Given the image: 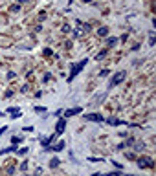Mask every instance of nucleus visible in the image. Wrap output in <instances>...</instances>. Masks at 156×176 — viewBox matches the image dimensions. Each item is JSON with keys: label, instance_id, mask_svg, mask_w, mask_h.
<instances>
[{"label": "nucleus", "instance_id": "1", "mask_svg": "<svg viewBox=\"0 0 156 176\" xmlns=\"http://www.w3.org/2000/svg\"><path fill=\"white\" fill-rule=\"evenodd\" d=\"M86 59H83V61H79V62H72V68H70V75H68V81H74L77 75H79V72L86 66Z\"/></svg>", "mask_w": 156, "mask_h": 176}, {"label": "nucleus", "instance_id": "2", "mask_svg": "<svg viewBox=\"0 0 156 176\" xmlns=\"http://www.w3.org/2000/svg\"><path fill=\"white\" fill-rule=\"evenodd\" d=\"M125 77H127V72H123V70H121V72H118V73L110 79V88H114V86H118L120 83H123V81H125Z\"/></svg>", "mask_w": 156, "mask_h": 176}, {"label": "nucleus", "instance_id": "3", "mask_svg": "<svg viewBox=\"0 0 156 176\" xmlns=\"http://www.w3.org/2000/svg\"><path fill=\"white\" fill-rule=\"evenodd\" d=\"M154 163H153V160L149 158V156H142V158H138V167L140 169H151Z\"/></svg>", "mask_w": 156, "mask_h": 176}, {"label": "nucleus", "instance_id": "4", "mask_svg": "<svg viewBox=\"0 0 156 176\" xmlns=\"http://www.w3.org/2000/svg\"><path fill=\"white\" fill-rule=\"evenodd\" d=\"M64 129H66V118H63V119H59V121H57V127H55V134H57V136H61V134L64 132Z\"/></svg>", "mask_w": 156, "mask_h": 176}, {"label": "nucleus", "instance_id": "5", "mask_svg": "<svg viewBox=\"0 0 156 176\" xmlns=\"http://www.w3.org/2000/svg\"><path fill=\"white\" fill-rule=\"evenodd\" d=\"M81 112H83V108H81V107H75V108L64 110V118H72V116H77V114H81Z\"/></svg>", "mask_w": 156, "mask_h": 176}, {"label": "nucleus", "instance_id": "6", "mask_svg": "<svg viewBox=\"0 0 156 176\" xmlns=\"http://www.w3.org/2000/svg\"><path fill=\"white\" fill-rule=\"evenodd\" d=\"M7 114L11 116V119H18V118H20V108L11 107V108H7Z\"/></svg>", "mask_w": 156, "mask_h": 176}, {"label": "nucleus", "instance_id": "7", "mask_svg": "<svg viewBox=\"0 0 156 176\" xmlns=\"http://www.w3.org/2000/svg\"><path fill=\"white\" fill-rule=\"evenodd\" d=\"M85 119H88V121H97V123L105 121L101 114H86V116H85Z\"/></svg>", "mask_w": 156, "mask_h": 176}, {"label": "nucleus", "instance_id": "8", "mask_svg": "<svg viewBox=\"0 0 156 176\" xmlns=\"http://www.w3.org/2000/svg\"><path fill=\"white\" fill-rule=\"evenodd\" d=\"M55 138H57V134H53V136H50V138H46V140H42V141H40V145H42V147L46 149V147H50V145L53 143V140H55Z\"/></svg>", "mask_w": 156, "mask_h": 176}, {"label": "nucleus", "instance_id": "9", "mask_svg": "<svg viewBox=\"0 0 156 176\" xmlns=\"http://www.w3.org/2000/svg\"><path fill=\"white\" fill-rule=\"evenodd\" d=\"M64 149V141H59V143H55L53 147H46V151H55V152H59V151H63Z\"/></svg>", "mask_w": 156, "mask_h": 176}, {"label": "nucleus", "instance_id": "10", "mask_svg": "<svg viewBox=\"0 0 156 176\" xmlns=\"http://www.w3.org/2000/svg\"><path fill=\"white\" fill-rule=\"evenodd\" d=\"M108 125H125V121H121V119H116V118H108V119H105Z\"/></svg>", "mask_w": 156, "mask_h": 176}, {"label": "nucleus", "instance_id": "11", "mask_svg": "<svg viewBox=\"0 0 156 176\" xmlns=\"http://www.w3.org/2000/svg\"><path fill=\"white\" fill-rule=\"evenodd\" d=\"M118 44V39L116 37H108L107 39V48H112V46H116Z\"/></svg>", "mask_w": 156, "mask_h": 176}, {"label": "nucleus", "instance_id": "12", "mask_svg": "<svg viewBox=\"0 0 156 176\" xmlns=\"http://www.w3.org/2000/svg\"><path fill=\"white\" fill-rule=\"evenodd\" d=\"M59 162H61L59 158H51V160H50V167H51V169H55V167H59Z\"/></svg>", "mask_w": 156, "mask_h": 176}, {"label": "nucleus", "instance_id": "13", "mask_svg": "<svg viewBox=\"0 0 156 176\" xmlns=\"http://www.w3.org/2000/svg\"><path fill=\"white\" fill-rule=\"evenodd\" d=\"M97 35L107 37V35H108V28H99V29H97Z\"/></svg>", "mask_w": 156, "mask_h": 176}, {"label": "nucleus", "instance_id": "14", "mask_svg": "<svg viewBox=\"0 0 156 176\" xmlns=\"http://www.w3.org/2000/svg\"><path fill=\"white\" fill-rule=\"evenodd\" d=\"M17 149H15V145H11V147H7V149H4V151H0V154H9V152H15Z\"/></svg>", "mask_w": 156, "mask_h": 176}, {"label": "nucleus", "instance_id": "15", "mask_svg": "<svg viewBox=\"0 0 156 176\" xmlns=\"http://www.w3.org/2000/svg\"><path fill=\"white\" fill-rule=\"evenodd\" d=\"M9 11H11V13H18V11H20V6H18V4H13V6L9 7Z\"/></svg>", "mask_w": 156, "mask_h": 176}, {"label": "nucleus", "instance_id": "16", "mask_svg": "<svg viewBox=\"0 0 156 176\" xmlns=\"http://www.w3.org/2000/svg\"><path fill=\"white\" fill-rule=\"evenodd\" d=\"M107 53H108V50H101V51H99V53H97V55H96V59H97V61H99V59H103V57H105V55H107Z\"/></svg>", "mask_w": 156, "mask_h": 176}, {"label": "nucleus", "instance_id": "17", "mask_svg": "<svg viewBox=\"0 0 156 176\" xmlns=\"http://www.w3.org/2000/svg\"><path fill=\"white\" fill-rule=\"evenodd\" d=\"M15 152H17V154H20V156H24V154L28 152V147H22V149H17Z\"/></svg>", "mask_w": 156, "mask_h": 176}, {"label": "nucleus", "instance_id": "18", "mask_svg": "<svg viewBox=\"0 0 156 176\" xmlns=\"http://www.w3.org/2000/svg\"><path fill=\"white\" fill-rule=\"evenodd\" d=\"M149 46H154V33H151V39H149Z\"/></svg>", "mask_w": 156, "mask_h": 176}, {"label": "nucleus", "instance_id": "19", "mask_svg": "<svg viewBox=\"0 0 156 176\" xmlns=\"http://www.w3.org/2000/svg\"><path fill=\"white\" fill-rule=\"evenodd\" d=\"M108 73H110V72H108V70H101V72H99V75H101V77H107V75H108Z\"/></svg>", "mask_w": 156, "mask_h": 176}, {"label": "nucleus", "instance_id": "20", "mask_svg": "<svg viewBox=\"0 0 156 176\" xmlns=\"http://www.w3.org/2000/svg\"><path fill=\"white\" fill-rule=\"evenodd\" d=\"M103 158H88V162H92V163H97V162H101Z\"/></svg>", "mask_w": 156, "mask_h": 176}, {"label": "nucleus", "instance_id": "21", "mask_svg": "<svg viewBox=\"0 0 156 176\" xmlns=\"http://www.w3.org/2000/svg\"><path fill=\"white\" fill-rule=\"evenodd\" d=\"M26 169H28V162H22L20 163V171H26Z\"/></svg>", "mask_w": 156, "mask_h": 176}, {"label": "nucleus", "instance_id": "22", "mask_svg": "<svg viewBox=\"0 0 156 176\" xmlns=\"http://www.w3.org/2000/svg\"><path fill=\"white\" fill-rule=\"evenodd\" d=\"M33 110H35V112H44V110H46V108H44V107H35V108H33Z\"/></svg>", "mask_w": 156, "mask_h": 176}, {"label": "nucleus", "instance_id": "23", "mask_svg": "<svg viewBox=\"0 0 156 176\" xmlns=\"http://www.w3.org/2000/svg\"><path fill=\"white\" fill-rule=\"evenodd\" d=\"M143 147H145V145H143V143H136V147H134V149H136V151H142V149H143Z\"/></svg>", "mask_w": 156, "mask_h": 176}, {"label": "nucleus", "instance_id": "24", "mask_svg": "<svg viewBox=\"0 0 156 176\" xmlns=\"http://www.w3.org/2000/svg\"><path fill=\"white\" fill-rule=\"evenodd\" d=\"M42 53H44V55H46V57H50V55H51V50H48V48H46V50H44V51H42Z\"/></svg>", "mask_w": 156, "mask_h": 176}, {"label": "nucleus", "instance_id": "25", "mask_svg": "<svg viewBox=\"0 0 156 176\" xmlns=\"http://www.w3.org/2000/svg\"><path fill=\"white\" fill-rule=\"evenodd\" d=\"M103 176H121V173H108V174H103Z\"/></svg>", "mask_w": 156, "mask_h": 176}, {"label": "nucleus", "instance_id": "26", "mask_svg": "<svg viewBox=\"0 0 156 176\" xmlns=\"http://www.w3.org/2000/svg\"><path fill=\"white\" fill-rule=\"evenodd\" d=\"M70 29H72V28H70V26H63V31H64V33H68V31H70Z\"/></svg>", "mask_w": 156, "mask_h": 176}, {"label": "nucleus", "instance_id": "27", "mask_svg": "<svg viewBox=\"0 0 156 176\" xmlns=\"http://www.w3.org/2000/svg\"><path fill=\"white\" fill-rule=\"evenodd\" d=\"M50 79H51V75H50V73H46V75H44V79H42V81H44V83H46V81H50Z\"/></svg>", "mask_w": 156, "mask_h": 176}, {"label": "nucleus", "instance_id": "28", "mask_svg": "<svg viewBox=\"0 0 156 176\" xmlns=\"http://www.w3.org/2000/svg\"><path fill=\"white\" fill-rule=\"evenodd\" d=\"M6 130H7V127H2V129H0V136H4V132H6Z\"/></svg>", "mask_w": 156, "mask_h": 176}, {"label": "nucleus", "instance_id": "29", "mask_svg": "<svg viewBox=\"0 0 156 176\" xmlns=\"http://www.w3.org/2000/svg\"><path fill=\"white\" fill-rule=\"evenodd\" d=\"M26 2H28V0H18V6H20V4H26Z\"/></svg>", "mask_w": 156, "mask_h": 176}, {"label": "nucleus", "instance_id": "30", "mask_svg": "<svg viewBox=\"0 0 156 176\" xmlns=\"http://www.w3.org/2000/svg\"><path fill=\"white\" fill-rule=\"evenodd\" d=\"M90 176H103L101 173H94V174H90Z\"/></svg>", "mask_w": 156, "mask_h": 176}, {"label": "nucleus", "instance_id": "31", "mask_svg": "<svg viewBox=\"0 0 156 176\" xmlns=\"http://www.w3.org/2000/svg\"><path fill=\"white\" fill-rule=\"evenodd\" d=\"M83 2H85V4H90V2H92V0H83Z\"/></svg>", "mask_w": 156, "mask_h": 176}, {"label": "nucleus", "instance_id": "32", "mask_svg": "<svg viewBox=\"0 0 156 176\" xmlns=\"http://www.w3.org/2000/svg\"><path fill=\"white\" fill-rule=\"evenodd\" d=\"M127 176H134V174H127Z\"/></svg>", "mask_w": 156, "mask_h": 176}, {"label": "nucleus", "instance_id": "33", "mask_svg": "<svg viewBox=\"0 0 156 176\" xmlns=\"http://www.w3.org/2000/svg\"><path fill=\"white\" fill-rule=\"evenodd\" d=\"M0 116H2V112H0Z\"/></svg>", "mask_w": 156, "mask_h": 176}]
</instances>
